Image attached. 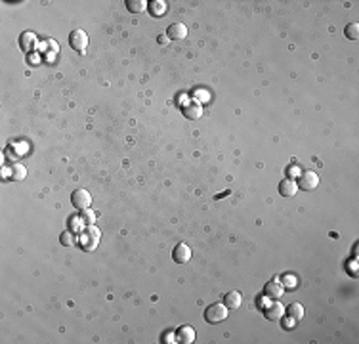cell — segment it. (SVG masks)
I'll return each mask as SVG.
<instances>
[{"label":"cell","mask_w":359,"mask_h":344,"mask_svg":"<svg viewBox=\"0 0 359 344\" xmlns=\"http://www.w3.org/2000/svg\"><path fill=\"white\" fill-rule=\"evenodd\" d=\"M294 325H296V323H294V321H292V319H283V327H285V329H292V327H294Z\"/></svg>","instance_id":"22"},{"label":"cell","mask_w":359,"mask_h":344,"mask_svg":"<svg viewBox=\"0 0 359 344\" xmlns=\"http://www.w3.org/2000/svg\"><path fill=\"white\" fill-rule=\"evenodd\" d=\"M264 316H266V319H269V321H277V319H281L285 316V306H283L279 300H273L269 306L264 308Z\"/></svg>","instance_id":"8"},{"label":"cell","mask_w":359,"mask_h":344,"mask_svg":"<svg viewBox=\"0 0 359 344\" xmlns=\"http://www.w3.org/2000/svg\"><path fill=\"white\" fill-rule=\"evenodd\" d=\"M298 189H304V191H313L317 185H319V176L317 172L313 170H304L300 176H298Z\"/></svg>","instance_id":"5"},{"label":"cell","mask_w":359,"mask_h":344,"mask_svg":"<svg viewBox=\"0 0 359 344\" xmlns=\"http://www.w3.org/2000/svg\"><path fill=\"white\" fill-rule=\"evenodd\" d=\"M344 35H346L350 40H358L359 25H358V23H350V25H346V29H344Z\"/></svg>","instance_id":"21"},{"label":"cell","mask_w":359,"mask_h":344,"mask_svg":"<svg viewBox=\"0 0 359 344\" xmlns=\"http://www.w3.org/2000/svg\"><path fill=\"white\" fill-rule=\"evenodd\" d=\"M147 4L149 2H145V0H126V8H128V12H132V14L145 12L147 10Z\"/></svg>","instance_id":"17"},{"label":"cell","mask_w":359,"mask_h":344,"mask_svg":"<svg viewBox=\"0 0 359 344\" xmlns=\"http://www.w3.org/2000/svg\"><path fill=\"white\" fill-rule=\"evenodd\" d=\"M100 230L96 228V226H86L84 230H82V235H80V243H82V247L86 249V251H94L96 247H98V243H100Z\"/></svg>","instance_id":"2"},{"label":"cell","mask_w":359,"mask_h":344,"mask_svg":"<svg viewBox=\"0 0 359 344\" xmlns=\"http://www.w3.org/2000/svg\"><path fill=\"white\" fill-rule=\"evenodd\" d=\"M296 191H298V185H296V182L292 178H283L279 182V193L283 197H294Z\"/></svg>","instance_id":"12"},{"label":"cell","mask_w":359,"mask_h":344,"mask_svg":"<svg viewBox=\"0 0 359 344\" xmlns=\"http://www.w3.org/2000/svg\"><path fill=\"white\" fill-rule=\"evenodd\" d=\"M27 174L25 166L23 164H19V163H16V164H12V172H10V178L12 180H16V182H19V180H23Z\"/></svg>","instance_id":"18"},{"label":"cell","mask_w":359,"mask_h":344,"mask_svg":"<svg viewBox=\"0 0 359 344\" xmlns=\"http://www.w3.org/2000/svg\"><path fill=\"white\" fill-rule=\"evenodd\" d=\"M162 343H176V341H174V335H172V333L162 335Z\"/></svg>","instance_id":"23"},{"label":"cell","mask_w":359,"mask_h":344,"mask_svg":"<svg viewBox=\"0 0 359 344\" xmlns=\"http://www.w3.org/2000/svg\"><path fill=\"white\" fill-rule=\"evenodd\" d=\"M19 46H21V50L23 52H31L35 46H36V36L33 35V33H21L19 35Z\"/></svg>","instance_id":"16"},{"label":"cell","mask_w":359,"mask_h":344,"mask_svg":"<svg viewBox=\"0 0 359 344\" xmlns=\"http://www.w3.org/2000/svg\"><path fill=\"white\" fill-rule=\"evenodd\" d=\"M166 36L170 40H183L187 36V27L183 23H172V25L166 29Z\"/></svg>","instance_id":"11"},{"label":"cell","mask_w":359,"mask_h":344,"mask_svg":"<svg viewBox=\"0 0 359 344\" xmlns=\"http://www.w3.org/2000/svg\"><path fill=\"white\" fill-rule=\"evenodd\" d=\"M285 312H287V318L292 319L294 323L302 321V318H304V306H302V304H298V302L288 304V306L285 308Z\"/></svg>","instance_id":"13"},{"label":"cell","mask_w":359,"mask_h":344,"mask_svg":"<svg viewBox=\"0 0 359 344\" xmlns=\"http://www.w3.org/2000/svg\"><path fill=\"white\" fill-rule=\"evenodd\" d=\"M283 294H285V287H283L281 281L277 279H271L264 285V296L269 298V300H279Z\"/></svg>","instance_id":"6"},{"label":"cell","mask_w":359,"mask_h":344,"mask_svg":"<svg viewBox=\"0 0 359 344\" xmlns=\"http://www.w3.org/2000/svg\"><path fill=\"white\" fill-rule=\"evenodd\" d=\"M147 10H149V16H153V18H161V16H164V14H166L168 4H166L164 0H153V2H149Z\"/></svg>","instance_id":"15"},{"label":"cell","mask_w":359,"mask_h":344,"mask_svg":"<svg viewBox=\"0 0 359 344\" xmlns=\"http://www.w3.org/2000/svg\"><path fill=\"white\" fill-rule=\"evenodd\" d=\"M181 113H183V117H185V119L195 121V119H201V115H203V107L193 100V102H189V104H185V106L181 107Z\"/></svg>","instance_id":"10"},{"label":"cell","mask_w":359,"mask_h":344,"mask_svg":"<svg viewBox=\"0 0 359 344\" xmlns=\"http://www.w3.org/2000/svg\"><path fill=\"white\" fill-rule=\"evenodd\" d=\"M193 341H195V329L191 325H181L176 331V343L191 344Z\"/></svg>","instance_id":"9"},{"label":"cell","mask_w":359,"mask_h":344,"mask_svg":"<svg viewBox=\"0 0 359 344\" xmlns=\"http://www.w3.org/2000/svg\"><path fill=\"white\" fill-rule=\"evenodd\" d=\"M69 46L78 54H84L88 48V35L82 31V29H75L71 35H69Z\"/></svg>","instance_id":"3"},{"label":"cell","mask_w":359,"mask_h":344,"mask_svg":"<svg viewBox=\"0 0 359 344\" xmlns=\"http://www.w3.org/2000/svg\"><path fill=\"white\" fill-rule=\"evenodd\" d=\"M59 243H61L63 247H73V245L77 243V235H75L73 232H63V234L59 235Z\"/></svg>","instance_id":"19"},{"label":"cell","mask_w":359,"mask_h":344,"mask_svg":"<svg viewBox=\"0 0 359 344\" xmlns=\"http://www.w3.org/2000/svg\"><path fill=\"white\" fill-rule=\"evenodd\" d=\"M157 42H159V44H166V42H168V36H159Z\"/></svg>","instance_id":"24"},{"label":"cell","mask_w":359,"mask_h":344,"mask_svg":"<svg viewBox=\"0 0 359 344\" xmlns=\"http://www.w3.org/2000/svg\"><path fill=\"white\" fill-rule=\"evenodd\" d=\"M172 258L176 264H187L191 260V249L185 243H178L172 251Z\"/></svg>","instance_id":"7"},{"label":"cell","mask_w":359,"mask_h":344,"mask_svg":"<svg viewBox=\"0 0 359 344\" xmlns=\"http://www.w3.org/2000/svg\"><path fill=\"white\" fill-rule=\"evenodd\" d=\"M228 308L226 304H210L205 310V321L210 323V325H216V323H222L228 318Z\"/></svg>","instance_id":"1"},{"label":"cell","mask_w":359,"mask_h":344,"mask_svg":"<svg viewBox=\"0 0 359 344\" xmlns=\"http://www.w3.org/2000/svg\"><path fill=\"white\" fill-rule=\"evenodd\" d=\"M80 222H82L84 226H94V222H96V214L90 211V209H86V211L80 212Z\"/></svg>","instance_id":"20"},{"label":"cell","mask_w":359,"mask_h":344,"mask_svg":"<svg viewBox=\"0 0 359 344\" xmlns=\"http://www.w3.org/2000/svg\"><path fill=\"white\" fill-rule=\"evenodd\" d=\"M71 203H73V207L78 209V211H86V209H90V205H92V195L86 191V189H75L73 193H71Z\"/></svg>","instance_id":"4"},{"label":"cell","mask_w":359,"mask_h":344,"mask_svg":"<svg viewBox=\"0 0 359 344\" xmlns=\"http://www.w3.org/2000/svg\"><path fill=\"white\" fill-rule=\"evenodd\" d=\"M241 302H243V294L237 291H231L228 294H224V304L228 310H237L241 308Z\"/></svg>","instance_id":"14"}]
</instances>
